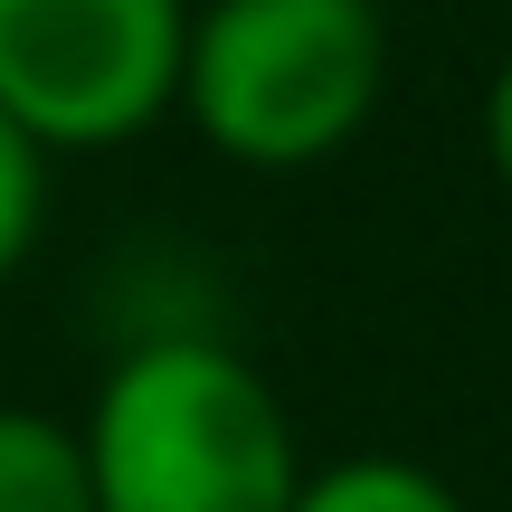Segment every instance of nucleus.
Wrapping results in <instances>:
<instances>
[{
	"label": "nucleus",
	"instance_id": "20e7f679",
	"mask_svg": "<svg viewBox=\"0 0 512 512\" xmlns=\"http://www.w3.org/2000/svg\"><path fill=\"white\" fill-rule=\"evenodd\" d=\"M0 512H95L76 427L48 408H0Z\"/></svg>",
	"mask_w": 512,
	"mask_h": 512
},
{
	"label": "nucleus",
	"instance_id": "7ed1b4c3",
	"mask_svg": "<svg viewBox=\"0 0 512 512\" xmlns=\"http://www.w3.org/2000/svg\"><path fill=\"white\" fill-rule=\"evenodd\" d=\"M190 0H0V114L38 152H114L181 105Z\"/></svg>",
	"mask_w": 512,
	"mask_h": 512
},
{
	"label": "nucleus",
	"instance_id": "0eeeda50",
	"mask_svg": "<svg viewBox=\"0 0 512 512\" xmlns=\"http://www.w3.org/2000/svg\"><path fill=\"white\" fill-rule=\"evenodd\" d=\"M484 162H494V181L512 190V57L494 67V86H484Z\"/></svg>",
	"mask_w": 512,
	"mask_h": 512
},
{
	"label": "nucleus",
	"instance_id": "423d86ee",
	"mask_svg": "<svg viewBox=\"0 0 512 512\" xmlns=\"http://www.w3.org/2000/svg\"><path fill=\"white\" fill-rule=\"evenodd\" d=\"M38 219H48V152L0 114V285L29 266L38 247Z\"/></svg>",
	"mask_w": 512,
	"mask_h": 512
},
{
	"label": "nucleus",
	"instance_id": "f257e3e1",
	"mask_svg": "<svg viewBox=\"0 0 512 512\" xmlns=\"http://www.w3.org/2000/svg\"><path fill=\"white\" fill-rule=\"evenodd\" d=\"M95 512H285L304 446L275 380L219 332H152L105 370L86 427Z\"/></svg>",
	"mask_w": 512,
	"mask_h": 512
},
{
	"label": "nucleus",
	"instance_id": "f03ea898",
	"mask_svg": "<svg viewBox=\"0 0 512 512\" xmlns=\"http://www.w3.org/2000/svg\"><path fill=\"white\" fill-rule=\"evenodd\" d=\"M389 86L380 0H209L190 10L181 114L238 171L332 162Z\"/></svg>",
	"mask_w": 512,
	"mask_h": 512
},
{
	"label": "nucleus",
	"instance_id": "39448f33",
	"mask_svg": "<svg viewBox=\"0 0 512 512\" xmlns=\"http://www.w3.org/2000/svg\"><path fill=\"white\" fill-rule=\"evenodd\" d=\"M285 512H465V503H456V484H446L437 465H418V456H342V465L294 484Z\"/></svg>",
	"mask_w": 512,
	"mask_h": 512
}]
</instances>
